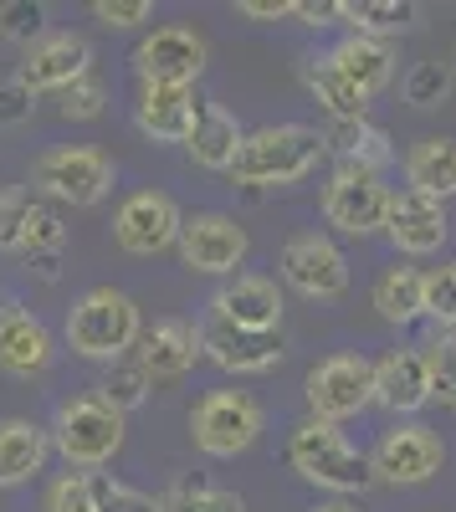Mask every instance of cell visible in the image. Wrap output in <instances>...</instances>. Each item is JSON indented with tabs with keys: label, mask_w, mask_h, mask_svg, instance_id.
I'll list each match as a JSON object with an SVG mask.
<instances>
[{
	"label": "cell",
	"mask_w": 456,
	"mask_h": 512,
	"mask_svg": "<svg viewBox=\"0 0 456 512\" xmlns=\"http://www.w3.org/2000/svg\"><path fill=\"white\" fill-rule=\"evenodd\" d=\"M421 11L410 0H344V21L359 31V36H390V31H405Z\"/></svg>",
	"instance_id": "f1b7e54d"
},
{
	"label": "cell",
	"mask_w": 456,
	"mask_h": 512,
	"mask_svg": "<svg viewBox=\"0 0 456 512\" xmlns=\"http://www.w3.org/2000/svg\"><path fill=\"white\" fill-rule=\"evenodd\" d=\"M200 344H205V359L216 369L246 379V374H267L282 364V333H246V328H231V323H205L200 328Z\"/></svg>",
	"instance_id": "e0dca14e"
},
{
	"label": "cell",
	"mask_w": 456,
	"mask_h": 512,
	"mask_svg": "<svg viewBox=\"0 0 456 512\" xmlns=\"http://www.w3.org/2000/svg\"><path fill=\"white\" fill-rule=\"evenodd\" d=\"M205 36L190 26H154L134 47V72L144 88H190L205 72Z\"/></svg>",
	"instance_id": "8fae6325"
},
{
	"label": "cell",
	"mask_w": 456,
	"mask_h": 512,
	"mask_svg": "<svg viewBox=\"0 0 456 512\" xmlns=\"http://www.w3.org/2000/svg\"><path fill=\"white\" fill-rule=\"evenodd\" d=\"M426 318L456 333V262L426 272Z\"/></svg>",
	"instance_id": "e575fe53"
},
{
	"label": "cell",
	"mask_w": 456,
	"mask_h": 512,
	"mask_svg": "<svg viewBox=\"0 0 456 512\" xmlns=\"http://www.w3.org/2000/svg\"><path fill=\"white\" fill-rule=\"evenodd\" d=\"M390 195L380 175L369 169H334V180L323 185V221L344 231V236H375L385 231V216H390Z\"/></svg>",
	"instance_id": "9c48e42d"
},
{
	"label": "cell",
	"mask_w": 456,
	"mask_h": 512,
	"mask_svg": "<svg viewBox=\"0 0 456 512\" xmlns=\"http://www.w3.org/2000/svg\"><path fill=\"white\" fill-rule=\"evenodd\" d=\"M308 512H359V507H354L349 497H334V502H313Z\"/></svg>",
	"instance_id": "f6af8a7d"
},
{
	"label": "cell",
	"mask_w": 456,
	"mask_h": 512,
	"mask_svg": "<svg viewBox=\"0 0 456 512\" xmlns=\"http://www.w3.org/2000/svg\"><path fill=\"white\" fill-rule=\"evenodd\" d=\"M287 466L323 487V492H334V497H354L364 492L369 482H375V472H369V456L339 431V425H328V420H298L293 425V436H287Z\"/></svg>",
	"instance_id": "7a4b0ae2"
},
{
	"label": "cell",
	"mask_w": 456,
	"mask_h": 512,
	"mask_svg": "<svg viewBox=\"0 0 456 512\" xmlns=\"http://www.w3.org/2000/svg\"><path fill=\"white\" fill-rule=\"evenodd\" d=\"M405 180L416 195H431V200L446 205L456 195V139H446V134L421 139L405 154Z\"/></svg>",
	"instance_id": "484cf974"
},
{
	"label": "cell",
	"mask_w": 456,
	"mask_h": 512,
	"mask_svg": "<svg viewBox=\"0 0 456 512\" xmlns=\"http://www.w3.org/2000/svg\"><path fill=\"white\" fill-rule=\"evenodd\" d=\"M282 282L303 297H313V303H334V297L349 292V262L328 236L303 231L282 246Z\"/></svg>",
	"instance_id": "4fadbf2b"
},
{
	"label": "cell",
	"mask_w": 456,
	"mask_h": 512,
	"mask_svg": "<svg viewBox=\"0 0 456 512\" xmlns=\"http://www.w3.org/2000/svg\"><path fill=\"white\" fill-rule=\"evenodd\" d=\"M369 303H375V313L390 323V328H410L416 318H426V272L421 267H385L375 277V292H369Z\"/></svg>",
	"instance_id": "d4e9b609"
},
{
	"label": "cell",
	"mask_w": 456,
	"mask_h": 512,
	"mask_svg": "<svg viewBox=\"0 0 456 512\" xmlns=\"http://www.w3.org/2000/svg\"><path fill=\"white\" fill-rule=\"evenodd\" d=\"M134 359L144 364V374L159 384V379H185L200 359H205V344H200V328L185 323V318H164L154 328H144Z\"/></svg>",
	"instance_id": "ffe728a7"
},
{
	"label": "cell",
	"mask_w": 456,
	"mask_h": 512,
	"mask_svg": "<svg viewBox=\"0 0 456 512\" xmlns=\"http://www.w3.org/2000/svg\"><path fill=\"white\" fill-rule=\"evenodd\" d=\"M236 11L252 21H282V16H298V0H241Z\"/></svg>",
	"instance_id": "ee69618b"
},
{
	"label": "cell",
	"mask_w": 456,
	"mask_h": 512,
	"mask_svg": "<svg viewBox=\"0 0 456 512\" xmlns=\"http://www.w3.org/2000/svg\"><path fill=\"white\" fill-rule=\"evenodd\" d=\"M93 16L103 21V26H144L149 16H154V6L149 0H93Z\"/></svg>",
	"instance_id": "60d3db41"
},
{
	"label": "cell",
	"mask_w": 456,
	"mask_h": 512,
	"mask_svg": "<svg viewBox=\"0 0 456 512\" xmlns=\"http://www.w3.org/2000/svg\"><path fill=\"white\" fill-rule=\"evenodd\" d=\"M200 108L190 88H144L139 82V98H134V128L154 144H190Z\"/></svg>",
	"instance_id": "44dd1931"
},
{
	"label": "cell",
	"mask_w": 456,
	"mask_h": 512,
	"mask_svg": "<svg viewBox=\"0 0 456 512\" xmlns=\"http://www.w3.org/2000/svg\"><path fill=\"white\" fill-rule=\"evenodd\" d=\"M93 67V47L88 36L77 31H47L41 41H31L21 67H16V82L36 98V93H67L72 82H82Z\"/></svg>",
	"instance_id": "5bb4252c"
},
{
	"label": "cell",
	"mask_w": 456,
	"mask_h": 512,
	"mask_svg": "<svg viewBox=\"0 0 456 512\" xmlns=\"http://www.w3.org/2000/svg\"><path fill=\"white\" fill-rule=\"evenodd\" d=\"M441 466H446V441L421 420L390 425L375 441V451H369V472L385 487H421L441 472Z\"/></svg>",
	"instance_id": "ba28073f"
},
{
	"label": "cell",
	"mask_w": 456,
	"mask_h": 512,
	"mask_svg": "<svg viewBox=\"0 0 456 512\" xmlns=\"http://www.w3.org/2000/svg\"><path fill=\"white\" fill-rule=\"evenodd\" d=\"M41 512H93V477L88 472H67L47 487Z\"/></svg>",
	"instance_id": "8d00e7d4"
},
{
	"label": "cell",
	"mask_w": 456,
	"mask_h": 512,
	"mask_svg": "<svg viewBox=\"0 0 456 512\" xmlns=\"http://www.w3.org/2000/svg\"><path fill=\"white\" fill-rule=\"evenodd\" d=\"M175 246H180V262L190 272L226 277V272H236L246 262L252 236H246V226L236 216H226V210H195V216H185Z\"/></svg>",
	"instance_id": "30bf717a"
},
{
	"label": "cell",
	"mask_w": 456,
	"mask_h": 512,
	"mask_svg": "<svg viewBox=\"0 0 456 512\" xmlns=\"http://www.w3.org/2000/svg\"><path fill=\"white\" fill-rule=\"evenodd\" d=\"M262 425H267V410H262L257 395H246V390H211V395H200L195 410H190V441L205 456L231 461V456L257 446Z\"/></svg>",
	"instance_id": "5b68a950"
},
{
	"label": "cell",
	"mask_w": 456,
	"mask_h": 512,
	"mask_svg": "<svg viewBox=\"0 0 456 512\" xmlns=\"http://www.w3.org/2000/svg\"><path fill=\"white\" fill-rule=\"evenodd\" d=\"M26 210H31V195H21V190H0V251H21Z\"/></svg>",
	"instance_id": "ab89813d"
},
{
	"label": "cell",
	"mask_w": 456,
	"mask_h": 512,
	"mask_svg": "<svg viewBox=\"0 0 456 512\" xmlns=\"http://www.w3.org/2000/svg\"><path fill=\"white\" fill-rule=\"evenodd\" d=\"M241 123L226 113V108H216V103H205L200 108V123H195V134H190V159L200 164V169H216V175H231V164H236V154H241Z\"/></svg>",
	"instance_id": "4316f807"
},
{
	"label": "cell",
	"mask_w": 456,
	"mask_h": 512,
	"mask_svg": "<svg viewBox=\"0 0 456 512\" xmlns=\"http://www.w3.org/2000/svg\"><path fill=\"white\" fill-rule=\"evenodd\" d=\"M303 395H308V415L328 420V425H344L359 410L375 405V359L364 354H334L308 369L303 379Z\"/></svg>",
	"instance_id": "52a82bcc"
},
{
	"label": "cell",
	"mask_w": 456,
	"mask_h": 512,
	"mask_svg": "<svg viewBox=\"0 0 456 512\" xmlns=\"http://www.w3.org/2000/svg\"><path fill=\"white\" fill-rule=\"evenodd\" d=\"M323 67H334L349 88H359L369 103H375L390 82H395V47L390 41H380V36H344L334 52L323 57Z\"/></svg>",
	"instance_id": "7402d4cb"
},
{
	"label": "cell",
	"mask_w": 456,
	"mask_h": 512,
	"mask_svg": "<svg viewBox=\"0 0 456 512\" xmlns=\"http://www.w3.org/2000/svg\"><path fill=\"white\" fill-rule=\"evenodd\" d=\"M185 210L164 195V190H134L123 195V205L113 210V241L129 256H159L180 241Z\"/></svg>",
	"instance_id": "7c38bea8"
},
{
	"label": "cell",
	"mask_w": 456,
	"mask_h": 512,
	"mask_svg": "<svg viewBox=\"0 0 456 512\" xmlns=\"http://www.w3.org/2000/svg\"><path fill=\"white\" fill-rule=\"evenodd\" d=\"M426 369H431V400L456 410V333H441L431 344H421Z\"/></svg>",
	"instance_id": "d6a6232c"
},
{
	"label": "cell",
	"mask_w": 456,
	"mask_h": 512,
	"mask_svg": "<svg viewBox=\"0 0 456 512\" xmlns=\"http://www.w3.org/2000/svg\"><path fill=\"white\" fill-rule=\"evenodd\" d=\"M62 246H67V226H62V216H57L52 205H36V200H31L26 226H21V251L41 256V262H52Z\"/></svg>",
	"instance_id": "1f68e13d"
},
{
	"label": "cell",
	"mask_w": 456,
	"mask_h": 512,
	"mask_svg": "<svg viewBox=\"0 0 456 512\" xmlns=\"http://www.w3.org/2000/svg\"><path fill=\"white\" fill-rule=\"evenodd\" d=\"M149 390H154V379L144 374V364H139V359H118V364H108V369H103V379H98V400H103V405H113L118 415L139 410V405L149 400Z\"/></svg>",
	"instance_id": "f546056e"
},
{
	"label": "cell",
	"mask_w": 456,
	"mask_h": 512,
	"mask_svg": "<svg viewBox=\"0 0 456 512\" xmlns=\"http://www.w3.org/2000/svg\"><path fill=\"white\" fill-rule=\"evenodd\" d=\"M298 21L303 26H334V21H344V0H298Z\"/></svg>",
	"instance_id": "7bdbcfd3"
},
{
	"label": "cell",
	"mask_w": 456,
	"mask_h": 512,
	"mask_svg": "<svg viewBox=\"0 0 456 512\" xmlns=\"http://www.w3.org/2000/svg\"><path fill=\"white\" fill-rule=\"evenodd\" d=\"M282 308L287 303H282L277 282L257 277V272H236L211 297V318L231 323V328H246V333H282Z\"/></svg>",
	"instance_id": "9a60e30c"
},
{
	"label": "cell",
	"mask_w": 456,
	"mask_h": 512,
	"mask_svg": "<svg viewBox=\"0 0 456 512\" xmlns=\"http://www.w3.org/2000/svg\"><path fill=\"white\" fill-rule=\"evenodd\" d=\"M323 144H328V154H334L344 169H369V175H380V169L395 164L390 134L380 123H369V118H359V123H328Z\"/></svg>",
	"instance_id": "cb8c5ba5"
},
{
	"label": "cell",
	"mask_w": 456,
	"mask_h": 512,
	"mask_svg": "<svg viewBox=\"0 0 456 512\" xmlns=\"http://www.w3.org/2000/svg\"><path fill=\"white\" fill-rule=\"evenodd\" d=\"M93 512H159V497L118 482V477H93Z\"/></svg>",
	"instance_id": "836d02e7"
},
{
	"label": "cell",
	"mask_w": 456,
	"mask_h": 512,
	"mask_svg": "<svg viewBox=\"0 0 456 512\" xmlns=\"http://www.w3.org/2000/svg\"><path fill=\"white\" fill-rule=\"evenodd\" d=\"M159 512H246L241 492L205 487V482H180L159 497Z\"/></svg>",
	"instance_id": "4dcf8cb0"
},
{
	"label": "cell",
	"mask_w": 456,
	"mask_h": 512,
	"mask_svg": "<svg viewBox=\"0 0 456 512\" xmlns=\"http://www.w3.org/2000/svg\"><path fill=\"white\" fill-rule=\"evenodd\" d=\"M375 405L395 420H410L431 405V369L421 349H390L375 359Z\"/></svg>",
	"instance_id": "d6986e66"
},
{
	"label": "cell",
	"mask_w": 456,
	"mask_h": 512,
	"mask_svg": "<svg viewBox=\"0 0 456 512\" xmlns=\"http://www.w3.org/2000/svg\"><path fill=\"white\" fill-rule=\"evenodd\" d=\"M41 16H47V11L31 6V0H11V6H0V31H6L11 41H26V47H31V41L47 36V31H41Z\"/></svg>",
	"instance_id": "f35d334b"
},
{
	"label": "cell",
	"mask_w": 456,
	"mask_h": 512,
	"mask_svg": "<svg viewBox=\"0 0 456 512\" xmlns=\"http://www.w3.org/2000/svg\"><path fill=\"white\" fill-rule=\"evenodd\" d=\"M31 118V93L11 77L6 88H0V123H26Z\"/></svg>",
	"instance_id": "b9f144b4"
},
{
	"label": "cell",
	"mask_w": 456,
	"mask_h": 512,
	"mask_svg": "<svg viewBox=\"0 0 456 512\" xmlns=\"http://www.w3.org/2000/svg\"><path fill=\"white\" fill-rule=\"evenodd\" d=\"M52 359H57V344L47 323L21 303L0 308V369L11 379H41L52 369Z\"/></svg>",
	"instance_id": "2e32d148"
},
{
	"label": "cell",
	"mask_w": 456,
	"mask_h": 512,
	"mask_svg": "<svg viewBox=\"0 0 456 512\" xmlns=\"http://www.w3.org/2000/svg\"><path fill=\"white\" fill-rule=\"evenodd\" d=\"M451 221H446V205L431 200V195H416V190H400L390 195V216H385V236L400 256H431L441 251Z\"/></svg>",
	"instance_id": "ac0fdd59"
},
{
	"label": "cell",
	"mask_w": 456,
	"mask_h": 512,
	"mask_svg": "<svg viewBox=\"0 0 456 512\" xmlns=\"http://www.w3.org/2000/svg\"><path fill=\"white\" fill-rule=\"evenodd\" d=\"M303 82H308L313 103H318L328 118H334V123H359V118H369V98H364L359 88H349V82H344L334 67L308 62V67H303Z\"/></svg>",
	"instance_id": "83f0119b"
},
{
	"label": "cell",
	"mask_w": 456,
	"mask_h": 512,
	"mask_svg": "<svg viewBox=\"0 0 456 512\" xmlns=\"http://www.w3.org/2000/svg\"><path fill=\"white\" fill-rule=\"evenodd\" d=\"M328 154L323 134L308 123H267L241 139V154L231 164V180L246 190H272V185H298L308 180L318 159Z\"/></svg>",
	"instance_id": "6da1fadb"
},
{
	"label": "cell",
	"mask_w": 456,
	"mask_h": 512,
	"mask_svg": "<svg viewBox=\"0 0 456 512\" xmlns=\"http://www.w3.org/2000/svg\"><path fill=\"white\" fill-rule=\"evenodd\" d=\"M57 98H62V118H67V123H88V118H98V113H103L108 88H103V82L88 72V77L72 82V88H67V93H57Z\"/></svg>",
	"instance_id": "74e56055"
},
{
	"label": "cell",
	"mask_w": 456,
	"mask_h": 512,
	"mask_svg": "<svg viewBox=\"0 0 456 512\" xmlns=\"http://www.w3.org/2000/svg\"><path fill=\"white\" fill-rule=\"evenodd\" d=\"M139 338H144L139 303L118 287H93L67 308V344L82 359L118 364V359H129V349H139Z\"/></svg>",
	"instance_id": "3957f363"
},
{
	"label": "cell",
	"mask_w": 456,
	"mask_h": 512,
	"mask_svg": "<svg viewBox=\"0 0 456 512\" xmlns=\"http://www.w3.org/2000/svg\"><path fill=\"white\" fill-rule=\"evenodd\" d=\"M31 185L47 200L88 210V205H103L113 190V159L93 144H62L31 164Z\"/></svg>",
	"instance_id": "8992f818"
},
{
	"label": "cell",
	"mask_w": 456,
	"mask_h": 512,
	"mask_svg": "<svg viewBox=\"0 0 456 512\" xmlns=\"http://www.w3.org/2000/svg\"><path fill=\"white\" fill-rule=\"evenodd\" d=\"M47 461H52V431L47 425H36L26 415L0 420V487H21V482L41 477Z\"/></svg>",
	"instance_id": "603a6c76"
},
{
	"label": "cell",
	"mask_w": 456,
	"mask_h": 512,
	"mask_svg": "<svg viewBox=\"0 0 456 512\" xmlns=\"http://www.w3.org/2000/svg\"><path fill=\"white\" fill-rule=\"evenodd\" d=\"M52 451L72 466V472H93V466H108L123 446V415L113 405H103L98 395H77L62 400L52 415Z\"/></svg>",
	"instance_id": "277c9868"
},
{
	"label": "cell",
	"mask_w": 456,
	"mask_h": 512,
	"mask_svg": "<svg viewBox=\"0 0 456 512\" xmlns=\"http://www.w3.org/2000/svg\"><path fill=\"white\" fill-rule=\"evenodd\" d=\"M451 88V67L446 62H416L405 77V103H416V108H436Z\"/></svg>",
	"instance_id": "d590c367"
}]
</instances>
